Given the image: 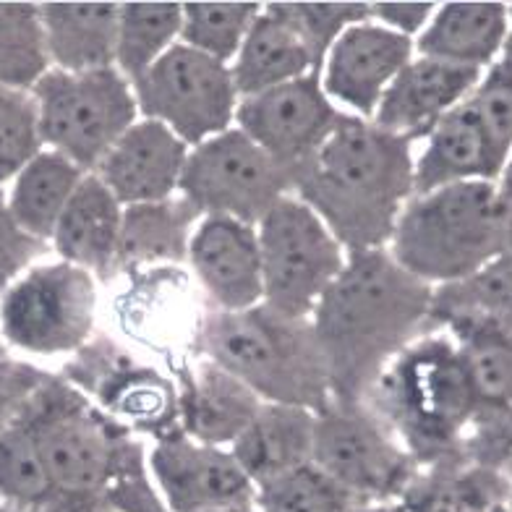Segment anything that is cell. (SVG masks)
<instances>
[{
    "mask_svg": "<svg viewBox=\"0 0 512 512\" xmlns=\"http://www.w3.org/2000/svg\"><path fill=\"white\" fill-rule=\"evenodd\" d=\"M0 512H21V510H14V507H6V505H0Z\"/></svg>",
    "mask_w": 512,
    "mask_h": 512,
    "instance_id": "obj_48",
    "label": "cell"
},
{
    "mask_svg": "<svg viewBox=\"0 0 512 512\" xmlns=\"http://www.w3.org/2000/svg\"><path fill=\"white\" fill-rule=\"evenodd\" d=\"M204 358L241 379L262 403L324 413L332 405L330 374L311 319L267 304L246 311H207L196 327Z\"/></svg>",
    "mask_w": 512,
    "mask_h": 512,
    "instance_id": "obj_4",
    "label": "cell"
},
{
    "mask_svg": "<svg viewBox=\"0 0 512 512\" xmlns=\"http://www.w3.org/2000/svg\"><path fill=\"white\" fill-rule=\"evenodd\" d=\"M309 74L322 76L309 45L298 29L277 11L275 3H267L230 63V76L238 97L243 100V97L262 95L267 89Z\"/></svg>",
    "mask_w": 512,
    "mask_h": 512,
    "instance_id": "obj_25",
    "label": "cell"
},
{
    "mask_svg": "<svg viewBox=\"0 0 512 512\" xmlns=\"http://www.w3.org/2000/svg\"><path fill=\"white\" fill-rule=\"evenodd\" d=\"M497 512H512V510H510V502H507V505L502 507V510H497Z\"/></svg>",
    "mask_w": 512,
    "mask_h": 512,
    "instance_id": "obj_49",
    "label": "cell"
},
{
    "mask_svg": "<svg viewBox=\"0 0 512 512\" xmlns=\"http://www.w3.org/2000/svg\"><path fill=\"white\" fill-rule=\"evenodd\" d=\"M400 439L418 468L455 458L479 418L458 345L432 330L392 358L361 403Z\"/></svg>",
    "mask_w": 512,
    "mask_h": 512,
    "instance_id": "obj_3",
    "label": "cell"
},
{
    "mask_svg": "<svg viewBox=\"0 0 512 512\" xmlns=\"http://www.w3.org/2000/svg\"><path fill=\"white\" fill-rule=\"evenodd\" d=\"M290 194V170L277 165L236 126L189 149L181 189L202 217H233L259 225Z\"/></svg>",
    "mask_w": 512,
    "mask_h": 512,
    "instance_id": "obj_11",
    "label": "cell"
},
{
    "mask_svg": "<svg viewBox=\"0 0 512 512\" xmlns=\"http://www.w3.org/2000/svg\"><path fill=\"white\" fill-rule=\"evenodd\" d=\"M42 149L45 144L32 92L0 84V186L14 181L19 170Z\"/></svg>",
    "mask_w": 512,
    "mask_h": 512,
    "instance_id": "obj_37",
    "label": "cell"
},
{
    "mask_svg": "<svg viewBox=\"0 0 512 512\" xmlns=\"http://www.w3.org/2000/svg\"><path fill=\"white\" fill-rule=\"evenodd\" d=\"M494 66L512 81V3H510V29H507V40L502 45V53H499L497 63Z\"/></svg>",
    "mask_w": 512,
    "mask_h": 512,
    "instance_id": "obj_44",
    "label": "cell"
},
{
    "mask_svg": "<svg viewBox=\"0 0 512 512\" xmlns=\"http://www.w3.org/2000/svg\"><path fill=\"white\" fill-rule=\"evenodd\" d=\"M502 170L505 165L494 155L479 115L471 100H465L434 126L421 152L413 157V196L455 183H497Z\"/></svg>",
    "mask_w": 512,
    "mask_h": 512,
    "instance_id": "obj_21",
    "label": "cell"
},
{
    "mask_svg": "<svg viewBox=\"0 0 512 512\" xmlns=\"http://www.w3.org/2000/svg\"><path fill=\"white\" fill-rule=\"evenodd\" d=\"M84 176L87 173L76 162L45 147L14 178V186L8 194V207L21 228L32 233L34 238L50 243Z\"/></svg>",
    "mask_w": 512,
    "mask_h": 512,
    "instance_id": "obj_29",
    "label": "cell"
},
{
    "mask_svg": "<svg viewBox=\"0 0 512 512\" xmlns=\"http://www.w3.org/2000/svg\"><path fill=\"white\" fill-rule=\"evenodd\" d=\"M19 421L32 434L58 497L108 507L126 481L149 471L147 450L136 434L115 424L61 374H50Z\"/></svg>",
    "mask_w": 512,
    "mask_h": 512,
    "instance_id": "obj_5",
    "label": "cell"
},
{
    "mask_svg": "<svg viewBox=\"0 0 512 512\" xmlns=\"http://www.w3.org/2000/svg\"><path fill=\"white\" fill-rule=\"evenodd\" d=\"M183 3H121L115 34V68L128 81L139 79L149 66L181 42Z\"/></svg>",
    "mask_w": 512,
    "mask_h": 512,
    "instance_id": "obj_32",
    "label": "cell"
},
{
    "mask_svg": "<svg viewBox=\"0 0 512 512\" xmlns=\"http://www.w3.org/2000/svg\"><path fill=\"white\" fill-rule=\"evenodd\" d=\"M314 429H317L314 411L262 403L249 429L230 445V452L251 484H270L285 473L311 463Z\"/></svg>",
    "mask_w": 512,
    "mask_h": 512,
    "instance_id": "obj_26",
    "label": "cell"
},
{
    "mask_svg": "<svg viewBox=\"0 0 512 512\" xmlns=\"http://www.w3.org/2000/svg\"><path fill=\"white\" fill-rule=\"evenodd\" d=\"M442 332L455 340L463 356L479 403V418L507 411L512 405V335L468 319L450 322Z\"/></svg>",
    "mask_w": 512,
    "mask_h": 512,
    "instance_id": "obj_31",
    "label": "cell"
},
{
    "mask_svg": "<svg viewBox=\"0 0 512 512\" xmlns=\"http://www.w3.org/2000/svg\"><path fill=\"white\" fill-rule=\"evenodd\" d=\"M439 3H400V0H382V3H369V19L416 40L424 32L426 24L432 21Z\"/></svg>",
    "mask_w": 512,
    "mask_h": 512,
    "instance_id": "obj_43",
    "label": "cell"
},
{
    "mask_svg": "<svg viewBox=\"0 0 512 512\" xmlns=\"http://www.w3.org/2000/svg\"><path fill=\"white\" fill-rule=\"evenodd\" d=\"M277 11L298 29L309 45L314 63L322 74L324 58L335 45V40L353 24L369 19V3L343 0V3H296V0H280Z\"/></svg>",
    "mask_w": 512,
    "mask_h": 512,
    "instance_id": "obj_38",
    "label": "cell"
},
{
    "mask_svg": "<svg viewBox=\"0 0 512 512\" xmlns=\"http://www.w3.org/2000/svg\"><path fill=\"white\" fill-rule=\"evenodd\" d=\"M149 476L168 512H223L254 507L256 486L230 447L202 445L183 429L155 439L147 452Z\"/></svg>",
    "mask_w": 512,
    "mask_h": 512,
    "instance_id": "obj_14",
    "label": "cell"
},
{
    "mask_svg": "<svg viewBox=\"0 0 512 512\" xmlns=\"http://www.w3.org/2000/svg\"><path fill=\"white\" fill-rule=\"evenodd\" d=\"M510 479H512V473H510Z\"/></svg>",
    "mask_w": 512,
    "mask_h": 512,
    "instance_id": "obj_51",
    "label": "cell"
},
{
    "mask_svg": "<svg viewBox=\"0 0 512 512\" xmlns=\"http://www.w3.org/2000/svg\"><path fill=\"white\" fill-rule=\"evenodd\" d=\"M48 371L19 361L0 343V434L24 413L34 392L48 382Z\"/></svg>",
    "mask_w": 512,
    "mask_h": 512,
    "instance_id": "obj_41",
    "label": "cell"
},
{
    "mask_svg": "<svg viewBox=\"0 0 512 512\" xmlns=\"http://www.w3.org/2000/svg\"><path fill=\"white\" fill-rule=\"evenodd\" d=\"M199 220L202 215L183 196H173L168 202L123 207L113 275L186 264L191 233Z\"/></svg>",
    "mask_w": 512,
    "mask_h": 512,
    "instance_id": "obj_28",
    "label": "cell"
},
{
    "mask_svg": "<svg viewBox=\"0 0 512 512\" xmlns=\"http://www.w3.org/2000/svg\"><path fill=\"white\" fill-rule=\"evenodd\" d=\"M479 115L481 128L502 165L512 149V81L497 66L484 71L479 87L468 97Z\"/></svg>",
    "mask_w": 512,
    "mask_h": 512,
    "instance_id": "obj_39",
    "label": "cell"
},
{
    "mask_svg": "<svg viewBox=\"0 0 512 512\" xmlns=\"http://www.w3.org/2000/svg\"><path fill=\"white\" fill-rule=\"evenodd\" d=\"M262 8V3H243V0L183 3L181 42L230 66L241 50L251 24L262 14Z\"/></svg>",
    "mask_w": 512,
    "mask_h": 512,
    "instance_id": "obj_34",
    "label": "cell"
},
{
    "mask_svg": "<svg viewBox=\"0 0 512 512\" xmlns=\"http://www.w3.org/2000/svg\"><path fill=\"white\" fill-rule=\"evenodd\" d=\"M186 264L215 306L212 311H246L264 304L256 225L233 217H202L191 233Z\"/></svg>",
    "mask_w": 512,
    "mask_h": 512,
    "instance_id": "obj_17",
    "label": "cell"
},
{
    "mask_svg": "<svg viewBox=\"0 0 512 512\" xmlns=\"http://www.w3.org/2000/svg\"><path fill=\"white\" fill-rule=\"evenodd\" d=\"M176 387L181 429L202 445L230 447L262 408L256 392L204 356L178 369Z\"/></svg>",
    "mask_w": 512,
    "mask_h": 512,
    "instance_id": "obj_20",
    "label": "cell"
},
{
    "mask_svg": "<svg viewBox=\"0 0 512 512\" xmlns=\"http://www.w3.org/2000/svg\"><path fill=\"white\" fill-rule=\"evenodd\" d=\"M371 512H403L400 510L398 505H395V502H392V505H379V507H374V510Z\"/></svg>",
    "mask_w": 512,
    "mask_h": 512,
    "instance_id": "obj_46",
    "label": "cell"
},
{
    "mask_svg": "<svg viewBox=\"0 0 512 512\" xmlns=\"http://www.w3.org/2000/svg\"><path fill=\"white\" fill-rule=\"evenodd\" d=\"M254 507L259 512H371L374 505L364 502L332 476L306 463L285 473L270 484L256 486Z\"/></svg>",
    "mask_w": 512,
    "mask_h": 512,
    "instance_id": "obj_35",
    "label": "cell"
},
{
    "mask_svg": "<svg viewBox=\"0 0 512 512\" xmlns=\"http://www.w3.org/2000/svg\"><path fill=\"white\" fill-rule=\"evenodd\" d=\"M115 424L155 439L181 429L178 387L155 366L139 364L108 337H92L61 374Z\"/></svg>",
    "mask_w": 512,
    "mask_h": 512,
    "instance_id": "obj_13",
    "label": "cell"
},
{
    "mask_svg": "<svg viewBox=\"0 0 512 512\" xmlns=\"http://www.w3.org/2000/svg\"><path fill=\"white\" fill-rule=\"evenodd\" d=\"M223 512H259L256 507H238V510H223Z\"/></svg>",
    "mask_w": 512,
    "mask_h": 512,
    "instance_id": "obj_47",
    "label": "cell"
},
{
    "mask_svg": "<svg viewBox=\"0 0 512 512\" xmlns=\"http://www.w3.org/2000/svg\"><path fill=\"white\" fill-rule=\"evenodd\" d=\"M50 68L40 3L0 0V84L32 92Z\"/></svg>",
    "mask_w": 512,
    "mask_h": 512,
    "instance_id": "obj_33",
    "label": "cell"
},
{
    "mask_svg": "<svg viewBox=\"0 0 512 512\" xmlns=\"http://www.w3.org/2000/svg\"><path fill=\"white\" fill-rule=\"evenodd\" d=\"M497 186L499 191L505 194V199H510L512 202V149H510V157H507L505 162V170H502V176H499Z\"/></svg>",
    "mask_w": 512,
    "mask_h": 512,
    "instance_id": "obj_45",
    "label": "cell"
},
{
    "mask_svg": "<svg viewBox=\"0 0 512 512\" xmlns=\"http://www.w3.org/2000/svg\"><path fill=\"white\" fill-rule=\"evenodd\" d=\"M97 277L63 259L34 264L0 296V335L32 356H74L95 337Z\"/></svg>",
    "mask_w": 512,
    "mask_h": 512,
    "instance_id": "obj_8",
    "label": "cell"
},
{
    "mask_svg": "<svg viewBox=\"0 0 512 512\" xmlns=\"http://www.w3.org/2000/svg\"><path fill=\"white\" fill-rule=\"evenodd\" d=\"M131 89L144 121L168 126L189 147L233 128L241 100L230 66L183 42L131 81Z\"/></svg>",
    "mask_w": 512,
    "mask_h": 512,
    "instance_id": "obj_10",
    "label": "cell"
},
{
    "mask_svg": "<svg viewBox=\"0 0 512 512\" xmlns=\"http://www.w3.org/2000/svg\"><path fill=\"white\" fill-rule=\"evenodd\" d=\"M387 251L432 288L458 283L512 254V202L489 181L411 196Z\"/></svg>",
    "mask_w": 512,
    "mask_h": 512,
    "instance_id": "obj_6",
    "label": "cell"
},
{
    "mask_svg": "<svg viewBox=\"0 0 512 512\" xmlns=\"http://www.w3.org/2000/svg\"><path fill=\"white\" fill-rule=\"evenodd\" d=\"M510 29V6L486 0H452L434 11L432 21L413 40L424 58L489 71L497 63Z\"/></svg>",
    "mask_w": 512,
    "mask_h": 512,
    "instance_id": "obj_22",
    "label": "cell"
},
{
    "mask_svg": "<svg viewBox=\"0 0 512 512\" xmlns=\"http://www.w3.org/2000/svg\"><path fill=\"white\" fill-rule=\"evenodd\" d=\"M311 463L369 505H392L418 473L400 439L364 405L317 413Z\"/></svg>",
    "mask_w": 512,
    "mask_h": 512,
    "instance_id": "obj_12",
    "label": "cell"
},
{
    "mask_svg": "<svg viewBox=\"0 0 512 512\" xmlns=\"http://www.w3.org/2000/svg\"><path fill=\"white\" fill-rule=\"evenodd\" d=\"M413 144L343 113L322 147L290 173V194L345 251L387 249L413 196Z\"/></svg>",
    "mask_w": 512,
    "mask_h": 512,
    "instance_id": "obj_2",
    "label": "cell"
},
{
    "mask_svg": "<svg viewBox=\"0 0 512 512\" xmlns=\"http://www.w3.org/2000/svg\"><path fill=\"white\" fill-rule=\"evenodd\" d=\"M510 497L512 479L507 473L473 463L460 452L418 468L395 505L403 512H497Z\"/></svg>",
    "mask_w": 512,
    "mask_h": 512,
    "instance_id": "obj_27",
    "label": "cell"
},
{
    "mask_svg": "<svg viewBox=\"0 0 512 512\" xmlns=\"http://www.w3.org/2000/svg\"><path fill=\"white\" fill-rule=\"evenodd\" d=\"M463 455L473 463L512 473V405L497 416L479 418L463 442Z\"/></svg>",
    "mask_w": 512,
    "mask_h": 512,
    "instance_id": "obj_42",
    "label": "cell"
},
{
    "mask_svg": "<svg viewBox=\"0 0 512 512\" xmlns=\"http://www.w3.org/2000/svg\"><path fill=\"white\" fill-rule=\"evenodd\" d=\"M460 319L492 324L512 335V254L499 256L465 280L434 288L432 330Z\"/></svg>",
    "mask_w": 512,
    "mask_h": 512,
    "instance_id": "obj_30",
    "label": "cell"
},
{
    "mask_svg": "<svg viewBox=\"0 0 512 512\" xmlns=\"http://www.w3.org/2000/svg\"><path fill=\"white\" fill-rule=\"evenodd\" d=\"M510 510H512V497H510Z\"/></svg>",
    "mask_w": 512,
    "mask_h": 512,
    "instance_id": "obj_50",
    "label": "cell"
},
{
    "mask_svg": "<svg viewBox=\"0 0 512 512\" xmlns=\"http://www.w3.org/2000/svg\"><path fill=\"white\" fill-rule=\"evenodd\" d=\"M189 149L168 126L142 118L105 152L92 173L123 207L168 202L181 189Z\"/></svg>",
    "mask_w": 512,
    "mask_h": 512,
    "instance_id": "obj_18",
    "label": "cell"
},
{
    "mask_svg": "<svg viewBox=\"0 0 512 512\" xmlns=\"http://www.w3.org/2000/svg\"><path fill=\"white\" fill-rule=\"evenodd\" d=\"M416 55L411 37L392 32L377 21H361L345 29L322 66V89L332 102L371 121L384 92L405 63Z\"/></svg>",
    "mask_w": 512,
    "mask_h": 512,
    "instance_id": "obj_16",
    "label": "cell"
},
{
    "mask_svg": "<svg viewBox=\"0 0 512 512\" xmlns=\"http://www.w3.org/2000/svg\"><path fill=\"white\" fill-rule=\"evenodd\" d=\"M42 144L76 162L84 173L100 165L128 128L139 121L131 81L118 68L68 74L50 68L32 87Z\"/></svg>",
    "mask_w": 512,
    "mask_h": 512,
    "instance_id": "obj_7",
    "label": "cell"
},
{
    "mask_svg": "<svg viewBox=\"0 0 512 512\" xmlns=\"http://www.w3.org/2000/svg\"><path fill=\"white\" fill-rule=\"evenodd\" d=\"M121 225L123 204L95 173H87L71 196L50 243L58 259L92 272L97 280H110L121 241Z\"/></svg>",
    "mask_w": 512,
    "mask_h": 512,
    "instance_id": "obj_24",
    "label": "cell"
},
{
    "mask_svg": "<svg viewBox=\"0 0 512 512\" xmlns=\"http://www.w3.org/2000/svg\"><path fill=\"white\" fill-rule=\"evenodd\" d=\"M340 118L343 113L324 95L322 76L317 74L243 97L236 108L238 131L290 173L322 147Z\"/></svg>",
    "mask_w": 512,
    "mask_h": 512,
    "instance_id": "obj_15",
    "label": "cell"
},
{
    "mask_svg": "<svg viewBox=\"0 0 512 512\" xmlns=\"http://www.w3.org/2000/svg\"><path fill=\"white\" fill-rule=\"evenodd\" d=\"M121 3L50 0L40 3L50 66L68 74L115 68V34Z\"/></svg>",
    "mask_w": 512,
    "mask_h": 512,
    "instance_id": "obj_23",
    "label": "cell"
},
{
    "mask_svg": "<svg viewBox=\"0 0 512 512\" xmlns=\"http://www.w3.org/2000/svg\"><path fill=\"white\" fill-rule=\"evenodd\" d=\"M58 497L29 429L16 418L0 434V505L42 512Z\"/></svg>",
    "mask_w": 512,
    "mask_h": 512,
    "instance_id": "obj_36",
    "label": "cell"
},
{
    "mask_svg": "<svg viewBox=\"0 0 512 512\" xmlns=\"http://www.w3.org/2000/svg\"><path fill=\"white\" fill-rule=\"evenodd\" d=\"M484 71L413 55L395 76L371 123L405 142H424L447 113L479 87Z\"/></svg>",
    "mask_w": 512,
    "mask_h": 512,
    "instance_id": "obj_19",
    "label": "cell"
},
{
    "mask_svg": "<svg viewBox=\"0 0 512 512\" xmlns=\"http://www.w3.org/2000/svg\"><path fill=\"white\" fill-rule=\"evenodd\" d=\"M434 288L403 270L387 249L348 251L343 272L311 314L332 405H361L403 348L432 332Z\"/></svg>",
    "mask_w": 512,
    "mask_h": 512,
    "instance_id": "obj_1",
    "label": "cell"
},
{
    "mask_svg": "<svg viewBox=\"0 0 512 512\" xmlns=\"http://www.w3.org/2000/svg\"><path fill=\"white\" fill-rule=\"evenodd\" d=\"M262 254L264 304L280 314L311 319L348 251L298 196H283L256 225Z\"/></svg>",
    "mask_w": 512,
    "mask_h": 512,
    "instance_id": "obj_9",
    "label": "cell"
},
{
    "mask_svg": "<svg viewBox=\"0 0 512 512\" xmlns=\"http://www.w3.org/2000/svg\"><path fill=\"white\" fill-rule=\"evenodd\" d=\"M50 251V243L34 238L21 228L8 207V196L0 186V296L19 280L34 262Z\"/></svg>",
    "mask_w": 512,
    "mask_h": 512,
    "instance_id": "obj_40",
    "label": "cell"
}]
</instances>
